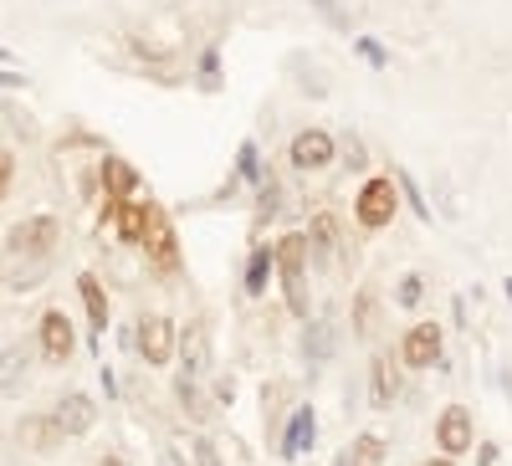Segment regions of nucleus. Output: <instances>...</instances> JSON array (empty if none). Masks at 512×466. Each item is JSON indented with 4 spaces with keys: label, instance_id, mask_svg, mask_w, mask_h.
Instances as JSON below:
<instances>
[{
    "label": "nucleus",
    "instance_id": "obj_1",
    "mask_svg": "<svg viewBox=\"0 0 512 466\" xmlns=\"http://www.w3.org/2000/svg\"><path fill=\"white\" fill-rule=\"evenodd\" d=\"M308 262H313V251H308L303 231L277 241V272H282V287H287V308L297 318H308Z\"/></svg>",
    "mask_w": 512,
    "mask_h": 466
},
{
    "label": "nucleus",
    "instance_id": "obj_2",
    "mask_svg": "<svg viewBox=\"0 0 512 466\" xmlns=\"http://www.w3.org/2000/svg\"><path fill=\"white\" fill-rule=\"evenodd\" d=\"M395 210H400V185H395L390 175L364 180V190H359V200H354V216H359L364 231H384V226L395 221Z\"/></svg>",
    "mask_w": 512,
    "mask_h": 466
},
{
    "label": "nucleus",
    "instance_id": "obj_3",
    "mask_svg": "<svg viewBox=\"0 0 512 466\" xmlns=\"http://www.w3.org/2000/svg\"><path fill=\"white\" fill-rule=\"evenodd\" d=\"M57 236H62V221L57 216H26V221L11 226L6 246L16 251V257H47V251L57 246Z\"/></svg>",
    "mask_w": 512,
    "mask_h": 466
},
{
    "label": "nucleus",
    "instance_id": "obj_4",
    "mask_svg": "<svg viewBox=\"0 0 512 466\" xmlns=\"http://www.w3.org/2000/svg\"><path fill=\"white\" fill-rule=\"evenodd\" d=\"M134 344H139L144 364L164 369L169 359L180 354V328L169 323V318H159V313H154V318H139V338H134Z\"/></svg>",
    "mask_w": 512,
    "mask_h": 466
},
{
    "label": "nucleus",
    "instance_id": "obj_5",
    "mask_svg": "<svg viewBox=\"0 0 512 466\" xmlns=\"http://www.w3.org/2000/svg\"><path fill=\"white\" fill-rule=\"evenodd\" d=\"M144 251L159 272H175L180 267V241H175V226L159 205H149V226H144Z\"/></svg>",
    "mask_w": 512,
    "mask_h": 466
},
{
    "label": "nucleus",
    "instance_id": "obj_6",
    "mask_svg": "<svg viewBox=\"0 0 512 466\" xmlns=\"http://www.w3.org/2000/svg\"><path fill=\"white\" fill-rule=\"evenodd\" d=\"M36 333H41V359H47V364H67V359H72L77 333H72V318H67L62 308H47V313H41Z\"/></svg>",
    "mask_w": 512,
    "mask_h": 466
},
{
    "label": "nucleus",
    "instance_id": "obj_7",
    "mask_svg": "<svg viewBox=\"0 0 512 466\" xmlns=\"http://www.w3.org/2000/svg\"><path fill=\"white\" fill-rule=\"evenodd\" d=\"M16 441H21L26 451H36V456H52V451H62L67 431L57 426V415H52V410H36V415H21Z\"/></svg>",
    "mask_w": 512,
    "mask_h": 466
},
{
    "label": "nucleus",
    "instance_id": "obj_8",
    "mask_svg": "<svg viewBox=\"0 0 512 466\" xmlns=\"http://www.w3.org/2000/svg\"><path fill=\"white\" fill-rule=\"evenodd\" d=\"M436 446L451 461L472 451V410H466V405H446L441 420H436Z\"/></svg>",
    "mask_w": 512,
    "mask_h": 466
},
{
    "label": "nucleus",
    "instance_id": "obj_9",
    "mask_svg": "<svg viewBox=\"0 0 512 466\" xmlns=\"http://www.w3.org/2000/svg\"><path fill=\"white\" fill-rule=\"evenodd\" d=\"M333 154H338V144H333L328 129H303V134L292 139V149H287V159H292L297 169H328Z\"/></svg>",
    "mask_w": 512,
    "mask_h": 466
},
{
    "label": "nucleus",
    "instance_id": "obj_10",
    "mask_svg": "<svg viewBox=\"0 0 512 466\" xmlns=\"http://www.w3.org/2000/svg\"><path fill=\"white\" fill-rule=\"evenodd\" d=\"M400 359H405L410 369L441 364V328H436V323H415V328L405 333V344H400Z\"/></svg>",
    "mask_w": 512,
    "mask_h": 466
},
{
    "label": "nucleus",
    "instance_id": "obj_11",
    "mask_svg": "<svg viewBox=\"0 0 512 466\" xmlns=\"http://www.w3.org/2000/svg\"><path fill=\"white\" fill-rule=\"evenodd\" d=\"M52 415H57V426H62L67 436H88V431L98 426V405H93L88 395H82V390H72V395H62Z\"/></svg>",
    "mask_w": 512,
    "mask_h": 466
},
{
    "label": "nucleus",
    "instance_id": "obj_12",
    "mask_svg": "<svg viewBox=\"0 0 512 466\" xmlns=\"http://www.w3.org/2000/svg\"><path fill=\"white\" fill-rule=\"evenodd\" d=\"M180 354H185V369H180V374L205 379V369H210V333H205V323H185V333H180Z\"/></svg>",
    "mask_w": 512,
    "mask_h": 466
},
{
    "label": "nucleus",
    "instance_id": "obj_13",
    "mask_svg": "<svg viewBox=\"0 0 512 466\" xmlns=\"http://www.w3.org/2000/svg\"><path fill=\"white\" fill-rule=\"evenodd\" d=\"M313 436H318V420H313V405L292 410V426L282 436V461H297L303 451H313Z\"/></svg>",
    "mask_w": 512,
    "mask_h": 466
},
{
    "label": "nucleus",
    "instance_id": "obj_14",
    "mask_svg": "<svg viewBox=\"0 0 512 466\" xmlns=\"http://www.w3.org/2000/svg\"><path fill=\"white\" fill-rule=\"evenodd\" d=\"M31 374V349L26 344H6L0 349V395H16Z\"/></svg>",
    "mask_w": 512,
    "mask_h": 466
},
{
    "label": "nucleus",
    "instance_id": "obj_15",
    "mask_svg": "<svg viewBox=\"0 0 512 466\" xmlns=\"http://www.w3.org/2000/svg\"><path fill=\"white\" fill-rule=\"evenodd\" d=\"M77 292H82V308H88V323H93V338L103 344V328H108V298H103V282L93 272L77 277Z\"/></svg>",
    "mask_w": 512,
    "mask_h": 466
},
{
    "label": "nucleus",
    "instance_id": "obj_16",
    "mask_svg": "<svg viewBox=\"0 0 512 466\" xmlns=\"http://www.w3.org/2000/svg\"><path fill=\"white\" fill-rule=\"evenodd\" d=\"M113 226L128 246L144 241V226H149V205H134V200H113Z\"/></svg>",
    "mask_w": 512,
    "mask_h": 466
},
{
    "label": "nucleus",
    "instance_id": "obj_17",
    "mask_svg": "<svg viewBox=\"0 0 512 466\" xmlns=\"http://www.w3.org/2000/svg\"><path fill=\"white\" fill-rule=\"evenodd\" d=\"M395 390H400V374H395V364L390 359H374V369H369V400H374V410H390V400H395Z\"/></svg>",
    "mask_w": 512,
    "mask_h": 466
},
{
    "label": "nucleus",
    "instance_id": "obj_18",
    "mask_svg": "<svg viewBox=\"0 0 512 466\" xmlns=\"http://www.w3.org/2000/svg\"><path fill=\"white\" fill-rule=\"evenodd\" d=\"M277 272V246H251V262H246V292L262 298L267 292V277Z\"/></svg>",
    "mask_w": 512,
    "mask_h": 466
},
{
    "label": "nucleus",
    "instance_id": "obj_19",
    "mask_svg": "<svg viewBox=\"0 0 512 466\" xmlns=\"http://www.w3.org/2000/svg\"><path fill=\"white\" fill-rule=\"evenodd\" d=\"M103 185H108L113 200H128V195L139 190V169L128 164V159H103Z\"/></svg>",
    "mask_w": 512,
    "mask_h": 466
},
{
    "label": "nucleus",
    "instance_id": "obj_20",
    "mask_svg": "<svg viewBox=\"0 0 512 466\" xmlns=\"http://www.w3.org/2000/svg\"><path fill=\"white\" fill-rule=\"evenodd\" d=\"M338 466H384V441H379L374 431L354 436V446L338 456Z\"/></svg>",
    "mask_w": 512,
    "mask_h": 466
},
{
    "label": "nucleus",
    "instance_id": "obj_21",
    "mask_svg": "<svg viewBox=\"0 0 512 466\" xmlns=\"http://www.w3.org/2000/svg\"><path fill=\"white\" fill-rule=\"evenodd\" d=\"M308 251H313V262H328L333 257V216H318L308 226Z\"/></svg>",
    "mask_w": 512,
    "mask_h": 466
},
{
    "label": "nucleus",
    "instance_id": "obj_22",
    "mask_svg": "<svg viewBox=\"0 0 512 466\" xmlns=\"http://www.w3.org/2000/svg\"><path fill=\"white\" fill-rule=\"evenodd\" d=\"M328 349H333V328H328V323H313V328L303 333V354H308V364H323Z\"/></svg>",
    "mask_w": 512,
    "mask_h": 466
},
{
    "label": "nucleus",
    "instance_id": "obj_23",
    "mask_svg": "<svg viewBox=\"0 0 512 466\" xmlns=\"http://www.w3.org/2000/svg\"><path fill=\"white\" fill-rule=\"evenodd\" d=\"M374 313H379L374 292H359V298H354V333L359 338H374Z\"/></svg>",
    "mask_w": 512,
    "mask_h": 466
},
{
    "label": "nucleus",
    "instance_id": "obj_24",
    "mask_svg": "<svg viewBox=\"0 0 512 466\" xmlns=\"http://www.w3.org/2000/svg\"><path fill=\"white\" fill-rule=\"evenodd\" d=\"M420 298H425V277L420 272H405L400 287H395V303L400 308H420Z\"/></svg>",
    "mask_w": 512,
    "mask_h": 466
},
{
    "label": "nucleus",
    "instance_id": "obj_25",
    "mask_svg": "<svg viewBox=\"0 0 512 466\" xmlns=\"http://www.w3.org/2000/svg\"><path fill=\"white\" fill-rule=\"evenodd\" d=\"M236 159H241V180L262 185V159H256V144H251V139L241 144V154H236Z\"/></svg>",
    "mask_w": 512,
    "mask_h": 466
},
{
    "label": "nucleus",
    "instance_id": "obj_26",
    "mask_svg": "<svg viewBox=\"0 0 512 466\" xmlns=\"http://www.w3.org/2000/svg\"><path fill=\"white\" fill-rule=\"evenodd\" d=\"M190 451H195V466H226V461H221V451H216V441H210V436H195V441H190Z\"/></svg>",
    "mask_w": 512,
    "mask_h": 466
},
{
    "label": "nucleus",
    "instance_id": "obj_27",
    "mask_svg": "<svg viewBox=\"0 0 512 466\" xmlns=\"http://www.w3.org/2000/svg\"><path fill=\"white\" fill-rule=\"evenodd\" d=\"M400 190H405V200L415 205V216H420V221H431V205H425V195L415 190V180H410V175H400Z\"/></svg>",
    "mask_w": 512,
    "mask_h": 466
},
{
    "label": "nucleus",
    "instance_id": "obj_28",
    "mask_svg": "<svg viewBox=\"0 0 512 466\" xmlns=\"http://www.w3.org/2000/svg\"><path fill=\"white\" fill-rule=\"evenodd\" d=\"M11 180H16V154H11V149H0V200H6Z\"/></svg>",
    "mask_w": 512,
    "mask_h": 466
},
{
    "label": "nucleus",
    "instance_id": "obj_29",
    "mask_svg": "<svg viewBox=\"0 0 512 466\" xmlns=\"http://www.w3.org/2000/svg\"><path fill=\"white\" fill-rule=\"evenodd\" d=\"M359 52H364L369 67H384V52H379V41H374V36H359Z\"/></svg>",
    "mask_w": 512,
    "mask_h": 466
},
{
    "label": "nucleus",
    "instance_id": "obj_30",
    "mask_svg": "<svg viewBox=\"0 0 512 466\" xmlns=\"http://www.w3.org/2000/svg\"><path fill=\"white\" fill-rule=\"evenodd\" d=\"M0 88H26V77L11 72V67H0Z\"/></svg>",
    "mask_w": 512,
    "mask_h": 466
},
{
    "label": "nucleus",
    "instance_id": "obj_31",
    "mask_svg": "<svg viewBox=\"0 0 512 466\" xmlns=\"http://www.w3.org/2000/svg\"><path fill=\"white\" fill-rule=\"evenodd\" d=\"M313 6H318V11H323L333 26H344V16H338V6H333V0H313Z\"/></svg>",
    "mask_w": 512,
    "mask_h": 466
},
{
    "label": "nucleus",
    "instance_id": "obj_32",
    "mask_svg": "<svg viewBox=\"0 0 512 466\" xmlns=\"http://www.w3.org/2000/svg\"><path fill=\"white\" fill-rule=\"evenodd\" d=\"M98 466H128V461H123V456H103Z\"/></svg>",
    "mask_w": 512,
    "mask_h": 466
},
{
    "label": "nucleus",
    "instance_id": "obj_33",
    "mask_svg": "<svg viewBox=\"0 0 512 466\" xmlns=\"http://www.w3.org/2000/svg\"><path fill=\"white\" fill-rule=\"evenodd\" d=\"M159 466H180V461H175V451H164V456H159Z\"/></svg>",
    "mask_w": 512,
    "mask_h": 466
},
{
    "label": "nucleus",
    "instance_id": "obj_34",
    "mask_svg": "<svg viewBox=\"0 0 512 466\" xmlns=\"http://www.w3.org/2000/svg\"><path fill=\"white\" fill-rule=\"evenodd\" d=\"M0 466H21V461H16L11 451H0Z\"/></svg>",
    "mask_w": 512,
    "mask_h": 466
},
{
    "label": "nucleus",
    "instance_id": "obj_35",
    "mask_svg": "<svg viewBox=\"0 0 512 466\" xmlns=\"http://www.w3.org/2000/svg\"><path fill=\"white\" fill-rule=\"evenodd\" d=\"M425 466H456V461L451 456H436V461H425Z\"/></svg>",
    "mask_w": 512,
    "mask_h": 466
},
{
    "label": "nucleus",
    "instance_id": "obj_36",
    "mask_svg": "<svg viewBox=\"0 0 512 466\" xmlns=\"http://www.w3.org/2000/svg\"><path fill=\"white\" fill-rule=\"evenodd\" d=\"M6 62H11V52H6V47H0V67H6Z\"/></svg>",
    "mask_w": 512,
    "mask_h": 466
}]
</instances>
